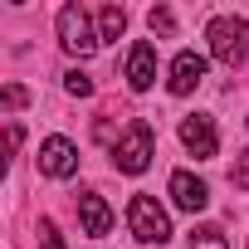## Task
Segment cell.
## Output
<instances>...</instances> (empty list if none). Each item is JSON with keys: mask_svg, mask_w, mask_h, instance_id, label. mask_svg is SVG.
I'll list each match as a JSON object with an SVG mask.
<instances>
[{"mask_svg": "<svg viewBox=\"0 0 249 249\" xmlns=\"http://www.w3.org/2000/svg\"><path fill=\"white\" fill-rule=\"evenodd\" d=\"M152 152H157V132H152V122H147V117H132V122H127V132H122L117 147H112V161H117V171L142 176V171L152 166Z\"/></svg>", "mask_w": 249, "mask_h": 249, "instance_id": "cell-1", "label": "cell"}, {"mask_svg": "<svg viewBox=\"0 0 249 249\" xmlns=\"http://www.w3.org/2000/svg\"><path fill=\"white\" fill-rule=\"evenodd\" d=\"M205 39H210V54H215L225 69H239V64L249 59V20H239V15H220V20H210Z\"/></svg>", "mask_w": 249, "mask_h": 249, "instance_id": "cell-2", "label": "cell"}, {"mask_svg": "<svg viewBox=\"0 0 249 249\" xmlns=\"http://www.w3.org/2000/svg\"><path fill=\"white\" fill-rule=\"evenodd\" d=\"M127 225H132V234H137L142 244H166V239H171V220H166V210H161L152 196H132Z\"/></svg>", "mask_w": 249, "mask_h": 249, "instance_id": "cell-3", "label": "cell"}, {"mask_svg": "<svg viewBox=\"0 0 249 249\" xmlns=\"http://www.w3.org/2000/svg\"><path fill=\"white\" fill-rule=\"evenodd\" d=\"M59 44L69 49V54H78V59H88V54H98V35H93V25H88V10L83 5H64L59 10Z\"/></svg>", "mask_w": 249, "mask_h": 249, "instance_id": "cell-4", "label": "cell"}, {"mask_svg": "<svg viewBox=\"0 0 249 249\" xmlns=\"http://www.w3.org/2000/svg\"><path fill=\"white\" fill-rule=\"evenodd\" d=\"M181 142H186V152H191V157H200V161H210V157L220 152V132H215V122H210L205 112L181 117Z\"/></svg>", "mask_w": 249, "mask_h": 249, "instance_id": "cell-5", "label": "cell"}, {"mask_svg": "<svg viewBox=\"0 0 249 249\" xmlns=\"http://www.w3.org/2000/svg\"><path fill=\"white\" fill-rule=\"evenodd\" d=\"M39 171L54 176V181L73 176V171H78V147H73L69 137H44V142H39Z\"/></svg>", "mask_w": 249, "mask_h": 249, "instance_id": "cell-6", "label": "cell"}, {"mask_svg": "<svg viewBox=\"0 0 249 249\" xmlns=\"http://www.w3.org/2000/svg\"><path fill=\"white\" fill-rule=\"evenodd\" d=\"M127 83H132L137 93H147V88L157 83V44L137 39V44L127 49Z\"/></svg>", "mask_w": 249, "mask_h": 249, "instance_id": "cell-7", "label": "cell"}, {"mask_svg": "<svg viewBox=\"0 0 249 249\" xmlns=\"http://www.w3.org/2000/svg\"><path fill=\"white\" fill-rule=\"evenodd\" d=\"M166 191H171L176 210H191V215H196V210H205V205H210L205 181H200V176H191V171H171V186H166Z\"/></svg>", "mask_w": 249, "mask_h": 249, "instance_id": "cell-8", "label": "cell"}, {"mask_svg": "<svg viewBox=\"0 0 249 249\" xmlns=\"http://www.w3.org/2000/svg\"><path fill=\"white\" fill-rule=\"evenodd\" d=\"M200 78H205V59L196 54V49H186V54H176V64H171V93L176 98H186V93H196L200 88Z\"/></svg>", "mask_w": 249, "mask_h": 249, "instance_id": "cell-9", "label": "cell"}, {"mask_svg": "<svg viewBox=\"0 0 249 249\" xmlns=\"http://www.w3.org/2000/svg\"><path fill=\"white\" fill-rule=\"evenodd\" d=\"M78 220H83V230H88L93 239L112 230V210L103 205V196H98V191H83V196H78Z\"/></svg>", "mask_w": 249, "mask_h": 249, "instance_id": "cell-10", "label": "cell"}, {"mask_svg": "<svg viewBox=\"0 0 249 249\" xmlns=\"http://www.w3.org/2000/svg\"><path fill=\"white\" fill-rule=\"evenodd\" d=\"M122 30H127V15H122V5H103V10H98V39L107 44V39H117Z\"/></svg>", "mask_w": 249, "mask_h": 249, "instance_id": "cell-11", "label": "cell"}, {"mask_svg": "<svg viewBox=\"0 0 249 249\" xmlns=\"http://www.w3.org/2000/svg\"><path fill=\"white\" fill-rule=\"evenodd\" d=\"M191 249H230V239H225V230L200 225V230H191Z\"/></svg>", "mask_w": 249, "mask_h": 249, "instance_id": "cell-12", "label": "cell"}, {"mask_svg": "<svg viewBox=\"0 0 249 249\" xmlns=\"http://www.w3.org/2000/svg\"><path fill=\"white\" fill-rule=\"evenodd\" d=\"M64 88H69V93H73V98H88V93H93V78H88V73H78V69H73V73H64Z\"/></svg>", "mask_w": 249, "mask_h": 249, "instance_id": "cell-13", "label": "cell"}, {"mask_svg": "<svg viewBox=\"0 0 249 249\" xmlns=\"http://www.w3.org/2000/svg\"><path fill=\"white\" fill-rule=\"evenodd\" d=\"M39 249H64V239H59V225H54V220H39Z\"/></svg>", "mask_w": 249, "mask_h": 249, "instance_id": "cell-14", "label": "cell"}, {"mask_svg": "<svg viewBox=\"0 0 249 249\" xmlns=\"http://www.w3.org/2000/svg\"><path fill=\"white\" fill-rule=\"evenodd\" d=\"M230 181H234V191H249V147L239 152V161H234V171H230Z\"/></svg>", "mask_w": 249, "mask_h": 249, "instance_id": "cell-15", "label": "cell"}, {"mask_svg": "<svg viewBox=\"0 0 249 249\" xmlns=\"http://www.w3.org/2000/svg\"><path fill=\"white\" fill-rule=\"evenodd\" d=\"M152 30H157V35H171V30H176V15H171L166 5H157V10H152Z\"/></svg>", "mask_w": 249, "mask_h": 249, "instance_id": "cell-16", "label": "cell"}, {"mask_svg": "<svg viewBox=\"0 0 249 249\" xmlns=\"http://www.w3.org/2000/svg\"><path fill=\"white\" fill-rule=\"evenodd\" d=\"M25 103H30V93L20 83H5V107H25Z\"/></svg>", "mask_w": 249, "mask_h": 249, "instance_id": "cell-17", "label": "cell"}]
</instances>
